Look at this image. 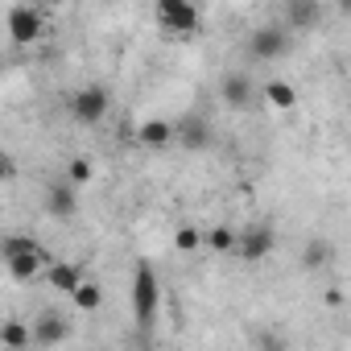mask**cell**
<instances>
[{"instance_id":"obj_16","label":"cell","mask_w":351,"mask_h":351,"mask_svg":"<svg viewBox=\"0 0 351 351\" xmlns=\"http://www.w3.org/2000/svg\"><path fill=\"white\" fill-rule=\"evenodd\" d=\"M0 347H5V351H25V347H34V326H25L21 318H9L5 326H0Z\"/></svg>"},{"instance_id":"obj_20","label":"cell","mask_w":351,"mask_h":351,"mask_svg":"<svg viewBox=\"0 0 351 351\" xmlns=\"http://www.w3.org/2000/svg\"><path fill=\"white\" fill-rule=\"evenodd\" d=\"M236 244H240V232L228 228V223H215V228L207 232V248H211V252H236Z\"/></svg>"},{"instance_id":"obj_5","label":"cell","mask_w":351,"mask_h":351,"mask_svg":"<svg viewBox=\"0 0 351 351\" xmlns=\"http://www.w3.org/2000/svg\"><path fill=\"white\" fill-rule=\"evenodd\" d=\"M136 145L145 153H165L178 145V120H165V116H149L136 124Z\"/></svg>"},{"instance_id":"obj_7","label":"cell","mask_w":351,"mask_h":351,"mask_svg":"<svg viewBox=\"0 0 351 351\" xmlns=\"http://www.w3.org/2000/svg\"><path fill=\"white\" fill-rule=\"evenodd\" d=\"M273 248H277V232H273V223H248V228L240 232L236 256L248 261V265H256V261H265Z\"/></svg>"},{"instance_id":"obj_8","label":"cell","mask_w":351,"mask_h":351,"mask_svg":"<svg viewBox=\"0 0 351 351\" xmlns=\"http://www.w3.org/2000/svg\"><path fill=\"white\" fill-rule=\"evenodd\" d=\"M211 141H215V128H211L207 116H199V112L178 116V149H186V153H203V149H211Z\"/></svg>"},{"instance_id":"obj_13","label":"cell","mask_w":351,"mask_h":351,"mask_svg":"<svg viewBox=\"0 0 351 351\" xmlns=\"http://www.w3.org/2000/svg\"><path fill=\"white\" fill-rule=\"evenodd\" d=\"M285 21L293 29H314L322 21V0H285Z\"/></svg>"},{"instance_id":"obj_19","label":"cell","mask_w":351,"mask_h":351,"mask_svg":"<svg viewBox=\"0 0 351 351\" xmlns=\"http://www.w3.org/2000/svg\"><path fill=\"white\" fill-rule=\"evenodd\" d=\"M173 248H178V252H199V248H207V232H199L195 223H182L178 232H173Z\"/></svg>"},{"instance_id":"obj_3","label":"cell","mask_w":351,"mask_h":351,"mask_svg":"<svg viewBox=\"0 0 351 351\" xmlns=\"http://www.w3.org/2000/svg\"><path fill=\"white\" fill-rule=\"evenodd\" d=\"M108 112H112V91L99 83H87L71 95V120L83 128H95L99 120H108Z\"/></svg>"},{"instance_id":"obj_11","label":"cell","mask_w":351,"mask_h":351,"mask_svg":"<svg viewBox=\"0 0 351 351\" xmlns=\"http://www.w3.org/2000/svg\"><path fill=\"white\" fill-rule=\"evenodd\" d=\"M66 339H71V322H66V314L46 310V314L34 318V347H58V343H66Z\"/></svg>"},{"instance_id":"obj_22","label":"cell","mask_w":351,"mask_h":351,"mask_svg":"<svg viewBox=\"0 0 351 351\" xmlns=\"http://www.w3.org/2000/svg\"><path fill=\"white\" fill-rule=\"evenodd\" d=\"M42 5H66V0H42Z\"/></svg>"},{"instance_id":"obj_9","label":"cell","mask_w":351,"mask_h":351,"mask_svg":"<svg viewBox=\"0 0 351 351\" xmlns=\"http://www.w3.org/2000/svg\"><path fill=\"white\" fill-rule=\"evenodd\" d=\"M5 269H9L13 281L29 285V281L42 277V269H46V248H42V244H34V248H17V252L5 256Z\"/></svg>"},{"instance_id":"obj_6","label":"cell","mask_w":351,"mask_h":351,"mask_svg":"<svg viewBox=\"0 0 351 351\" xmlns=\"http://www.w3.org/2000/svg\"><path fill=\"white\" fill-rule=\"evenodd\" d=\"M46 29V13L38 5H13L9 9V38L13 46H34Z\"/></svg>"},{"instance_id":"obj_21","label":"cell","mask_w":351,"mask_h":351,"mask_svg":"<svg viewBox=\"0 0 351 351\" xmlns=\"http://www.w3.org/2000/svg\"><path fill=\"white\" fill-rule=\"evenodd\" d=\"M66 178H71L75 186H87V182H91V161L71 157V161H66Z\"/></svg>"},{"instance_id":"obj_23","label":"cell","mask_w":351,"mask_h":351,"mask_svg":"<svg viewBox=\"0 0 351 351\" xmlns=\"http://www.w3.org/2000/svg\"><path fill=\"white\" fill-rule=\"evenodd\" d=\"M322 5H330V0H322Z\"/></svg>"},{"instance_id":"obj_10","label":"cell","mask_w":351,"mask_h":351,"mask_svg":"<svg viewBox=\"0 0 351 351\" xmlns=\"http://www.w3.org/2000/svg\"><path fill=\"white\" fill-rule=\"evenodd\" d=\"M46 215L50 219H75L79 215V186L71 178L46 186Z\"/></svg>"},{"instance_id":"obj_18","label":"cell","mask_w":351,"mask_h":351,"mask_svg":"<svg viewBox=\"0 0 351 351\" xmlns=\"http://www.w3.org/2000/svg\"><path fill=\"white\" fill-rule=\"evenodd\" d=\"M71 306H75L79 314H95V310L104 306V289H99L95 281H83V285L71 293Z\"/></svg>"},{"instance_id":"obj_17","label":"cell","mask_w":351,"mask_h":351,"mask_svg":"<svg viewBox=\"0 0 351 351\" xmlns=\"http://www.w3.org/2000/svg\"><path fill=\"white\" fill-rule=\"evenodd\" d=\"M302 265H306L310 273L330 269V265H335V244H330V240H322V236H314V240L306 244V252H302Z\"/></svg>"},{"instance_id":"obj_1","label":"cell","mask_w":351,"mask_h":351,"mask_svg":"<svg viewBox=\"0 0 351 351\" xmlns=\"http://www.w3.org/2000/svg\"><path fill=\"white\" fill-rule=\"evenodd\" d=\"M128 293H132V318H136L141 335H149L157 322V310H161V285H157V273L149 261L132 265V289Z\"/></svg>"},{"instance_id":"obj_14","label":"cell","mask_w":351,"mask_h":351,"mask_svg":"<svg viewBox=\"0 0 351 351\" xmlns=\"http://www.w3.org/2000/svg\"><path fill=\"white\" fill-rule=\"evenodd\" d=\"M46 281H50L58 293H66V298H71V293H75V289H79L87 277H83V269H79V265H66V261H58V265H50V269H46Z\"/></svg>"},{"instance_id":"obj_2","label":"cell","mask_w":351,"mask_h":351,"mask_svg":"<svg viewBox=\"0 0 351 351\" xmlns=\"http://www.w3.org/2000/svg\"><path fill=\"white\" fill-rule=\"evenodd\" d=\"M153 17L165 34H178V38H186L203 25V9L195 0H153Z\"/></svg>"},{"instance_id":"obj_15","label":"cell","mask_w":351,"mask_h":351,"mask_svg":"<svg viewBox=\"0 0 351 351\" xmlns=\"http://www.w3.org/2000/svg\"><path fill=\"white\" fill-rule=\"evenodd\" d=\"M261 95H265V104H273L277 112H293V108H298V87H289L285 79H269V83L261 87Z\"/></svg>"},{"instance_id":"obj_12","label":"cell","mask_w":351,"mask_h":351,"mask_svg":"<svg viewBox=\"0 0 351 351\" xmlns=\"http://www.w3.org/2000/svg\"><path fill=\"white\" fill-rule=\"evenodd\" d=\"M219 95H223V104H228L232 112H244V108H252L256 87H252V79H248V75L232 71V75H223V79H219Z\"/></svg>"},{"instance_id":"obj_4","label":"cell","mask_w":351,"mask_h":351,"mask_svg":"<svg viewBox=\"0 0 351 351\" xmlns=\"http://www.w3.org/2000/svg\"><path fill=\"white\" fill-rule=\"evenodd\" d=\"M289 46H293V38H289L285 25H256L248 34V54L256 62H281L289 54Z\"/></svg>"}]
</instances>
